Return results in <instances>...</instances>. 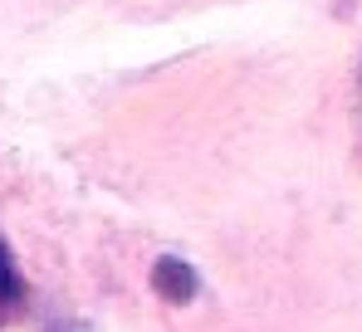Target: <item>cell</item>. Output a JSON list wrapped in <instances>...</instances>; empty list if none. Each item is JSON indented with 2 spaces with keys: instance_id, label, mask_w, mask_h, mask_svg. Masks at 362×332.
Wrapping results in <instances>:
<instances>
[{
  "instance_id": "cell-1",
  "label": "cell",
  "mask_w": 362,
  "mask_h": 332,
  "mask_svg": "<svg viewBox=\"0 0 362 332\" xmlns=\"http://www.w3.org/2000/svg\"><path fill=\"white\" fill-rule=\"evenodd\" d=\"M152 288L167 298V303H191L196 293H201V274L177 259V254H162L157 264H152Z\"/></svg>"
},
{
  "instance_id": "cell-2",
  "label": "cell",
  "mask_w": 362,
  "mask_h": 332,
  "mask_svg": "<svg viewBox=\"0 0 362 332\" xmlns=\"http://www.w3.org/2000/svg\"><path fill=\"white\" fill-rule=\"evenodd\" d=\"M25 308V278H20V264H15V249L5 244L0 235V328Z\"/></svg>"
}]
</instances>
